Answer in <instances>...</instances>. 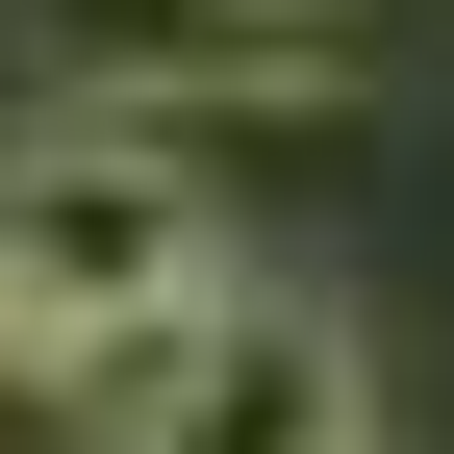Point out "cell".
<instances>
[{"mask_svg": "<svg viewBox=\"0 0 454 454\" xmlns=\"http://www.w3.org/2000/svg\"><path fill=\"white\" fill-rule=\"evenodd\" d=\"M202 278H227V227H202V152L152 127V101H51V127L0 152V379L152 354Z\"/></svg>", "mask_w": 454, "mask_h": 454, "instance_id": "cell-1", "label": "cell"}, {"mask_svg": "<svg viewBox=\"0 0 454 454\" xmlns=\"http://www.w3.org/2000/svg\"><path fill=\"white\" fill-rule=\"evenodd\" d=\"M101 454H379V354H354V303H303V278H202L152 354H101L76 379Z\"/></svg>", "mask_w": 454, "mask_h": 454, "instance_id": "cell-2", "label": "cell"}, {"mask_svg": "<svg viewBox=\"0 0 454 454\" xmlns=\"http://www.w3.org/2000/svg\"><path fill=\"white\" fill-rule=\"evenodd\" d=\"M51 101H152V127H278L354 76V0H26Z\"/></svg>", "mask_w": 454, "mask_h": 454, "instance_id": "cell-3", "label": "cell"}]
</instances>
